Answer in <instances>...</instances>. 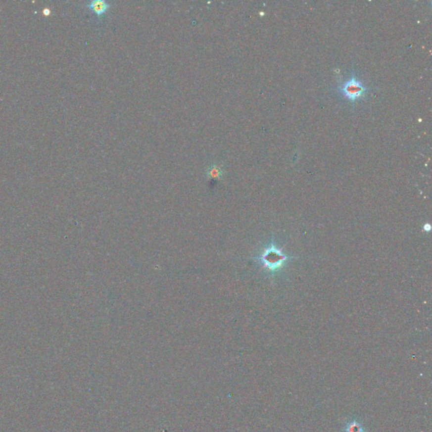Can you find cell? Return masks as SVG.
Instances as JSON below:
<instances>
[{
	"mask_svg": "<svg viewBox=\"0 0 432 432\" xmlns=\"http://www.w3.org/2000/svg\"><path fill=\"white\" fill-rule=\"evenodd\" d=\"M344 432H365L364 427L356 421H350L344 427Z\"/></svg>",
	"mask_w": 432,
	"mask_h": 432,
	"instance_id": "cell-5",
	"label": "cell"
},
{
	"mask_svg": "<svg viewBox=\"0 0 432 432\" xmlns=\"http://www.w3.org/2000/svg\"><path fill=\"white\" fill-rule=\"evenodd\" d=\"M87 7L94 12L97 17H100L110 9L111 3L105 0H93L88 3Z\"/></svg>",
	"mask_w": 432,
	"mask_h": 432,
	"instance_id": "cell-3",
	"label": "cell"
},
{
	"mask_svg": "<svg viewBox=\"0 0 432 432\" xmlns=\"http://www.w3.org/2000/svg\"><path fill=\"white\" fill-rule=\"evenodd\" d=\"M369 90V87L356 77L354 72L348 80L338 86V91L341 96L352 102L353 105L356 100L363 98Z\"/></svg>",
	"mask_w": 432,
	"mask_h": 432,
	"instance_id": "cell-2",
	"label": "cell"
},
{
	"mask_svg": "<svg viewBox=\"0 0 432 432\" xmlns=\"http://www.w3.org/2000/svg\"><path fill=\"white\" fill-rule=\"evenodd\" d=\"M292 258L293 257L287 256L282 252V250L276 247L275 240H272L271 244L263 250L260 256L255 258L259 261L265 269H268L269 272L272 273L274 275V273L282 268L287 259Z\"/></svg>",
	"mask_w": 432,
	"mask_h": 432,
	"instance_id": "cell-1",
	"label": "cell"
},
{
	"mask_svg": "<svg viewBox=\"0 0 432 432\" xmlns=\"http://www.w3.org/2000/svg\"><path fill=\"white\" fill-rule=\"evenodd\" d=\"M224 172L225 171L223 168L216 163L212 164L208 166L205 171L207 178L211 179H221L223 178Z\"/></svg>",
	"mask_w": 432,
	"mask_h": 432,
	"instance_id": "cell-4",
	"label": "cell"
}]
</instances>
